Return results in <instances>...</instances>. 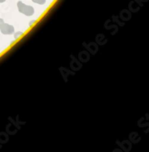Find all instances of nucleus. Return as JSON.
I'll return each mask as SVG.
<instances>
[{
  "label": "nucleus",
  "mask_w": 149,
  "mask_h": 152,
  "mask_svg": "<svg viewBox=\"0 0 149 152\" xmlns=\"http://www.w3.org/2000/svg\"><path fill=\"white\" fill-rule=\"evenodd\" d=\"M5 0H0V2H5Z\"/></svg>",
  "instance_id": "nucleus-7"
},
{
  "label": "nucleus",
  "mask_w": 149,
  "mask_h": 152,
  "mask_svg": "<svg viewBox=\"0 0 149 152\" xmlns=\"http://www.w3.org/2000/svg\"><path fill=\"white\" fill-rule=\"evenodd\" d=\"M34 21H31V23H30V24H29V25H30V26H31V24H34Z\"/></svg>",
  "instance_id": "nucleus-6"
},
{
  "label": "nucleus",
  "mask_w": 149,
  "mask_h": 152,
  "mask_svg": "<svg viewBox=\"0 0 149 152\" xmlns=\"http://www.w3.org/2000/svg\"><path fill=\"white\" fill-rule=\"evenodd\" d=\"M0 31H1L2 34H12L15 32V28L14 26H12L11 24L4 23L3 25L0 28Z\"/></svg>",
  "instance_id": "nucleus-2"
},
{
  "label": "nucleus",
  "mask_w": 149,
  "mask_h": 152,
  "mask_svg": "<svg viewBox=\"0 0 149 152\" xmlns=\"http://www.w3.org/2000/svg\"><path fill=\"white\" fill-rule=\"evenodd\" d=\"M4 20L3 19H2V18H0V28H1V27L2 26V25H3L4 24Z\"/></svg>",
  "instance_id": "nucleus-5"
},
{
  "label": "nucleus",
  "mask_w": 149,
  "mask_h": 152,
  "mask_svg": "<svg viewBox=\"0 0 149 152\" xmlns=\"http://www.w3.org/2000/svg\"><path fill=\"white\" fill-rule=\"evenodd\" d=\"M34 3L39 4V5H44L47 0H32Z\"/></svg>",
  "instance_id": "nucleus-3"
},
{
  "label": "nucleus",
  "mask_w": 149,
  "mask_h": 152,
  "mask_svg": "<svg viewBox=\"0 0 149 152\" xmlns=\"http://www.w3.org/2000/svg\"><path fill=\"white\" fill-rule=\"evenodd\" d=\"M22 32H21V31H18V32H16L15 34V39H18V37H20L21 36V34H22Z\"/></svg>",
  "instance_id": "nucleus-4"
},
{
  "label": "nucleus",
  "mask_w": 149,
  "mask_h": 152,
  "mask_svg": "<svg viewBox=\"0 0 149 152\" xmlns=\"http://www.w3.org/2000/svg\"><path fill=\"white\" fill-rule=\"evenodd\" d=\"M18 9L21 13L26 16H31L34 14V9L31 5H25L22 2H18L17 4Z\"/></svg>",
  "instance_id": "nucleus-1"
}]
</instances>
